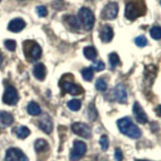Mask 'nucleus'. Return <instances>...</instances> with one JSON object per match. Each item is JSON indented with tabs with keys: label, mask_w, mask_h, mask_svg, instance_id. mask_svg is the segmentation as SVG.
Masks as SVG:
<instances>
[{
	"label": "nucleus",
	"mask_w": 161,
	"mask_h": 161,
	"mask_svg": "<svg viewBox=\"0 0 161 161\" xmlns=\"http://www.w3.org/2000/svg\"><path fill=\"white\" fill-rule=\"evenodd\" d=\"M146 13V5L143 0H130L125 7V17L135 20Z\"/></svg>",
	"instance_id": "f257e3e1"
},
{
	"label": "nucleus",
	"mask_w": 161,
	"mask_h": 161,
	"mask_svg": "<svg viewBox=\"0 0 161 161\" xmlns=\"http://www.w3.org/2000/svg\"><path fill=\"white\" fill-rule=\"evenodd\" d=\"M117 125H118L120 132L126 136H128L130 138L137 139L141 136L140 129L132 122V120L129 117H124L122 119L118 120Z\"/></svg>",
	"instance_id": "f03ea898"
},
{
	"label": "nucleus",
	"mask_w": 161,
	"mask_h": 161,
	"mask_svg": "<svg viewBox=\"0 0 161 161\" xmlns=\"http://www.w3.org/2000/svg\"><path fill=\"white\" fill-rule=\"evenodd\" d=\"M23 50L25 58L29 62L38 60L42 53V49L40 47V45L34 40H25L23 42Z\"/></svg>",
	"instance_id": "7ed1b4c3"
},
{
	"label": "nucleus",
	"mask_w": 161,
	"mask_h": 161,
	"mask_svg": "<svg viewBox=\"0 0 161 161\" xmlns=\"http://www.w3.org/2000/svg\"><path fill=\"white\" fill-rule=\"evenodd\" d=\"M79 16V21L82 24V26L86 29V30H91L94 26L95 23V17L94 14L91 10L87 7H83L79 10L78 13Z\"/></svg>",
	"instance_id": "20e7f679"
},
{
	"label": "nucleus",
	"mask_w": 161,
	"mask_h": 161,
	"mask_svg": "<svg viewBox=\"0 0 161 161\" xmlns=\"http://www.w3.org/2000/svg\"><path fill=\"white\" fill-rule=\"evenodd\" d=\"M86 151H87V145H86L83 141H80V140L74 141L73 149L70 151V154H69V160L79 161L85 155Z\"/></svg>",
	"instance_id": "39448f33"
},
{
	"label": "nucleus",
	"mask_w": 161,
	"mask_h": 161,
	"mask_svg": "<svg viewBox=\"0 0 161 161\" xmlns=\"http://www.w3.org/2000/svg\"><path fill=\"white\" fill-rule=\"evenodd\" d=\"M59 85L64 92L69 93L73 96H78V95H80L84 93V89L80 87V85L73 83L72 80H64V79H62Z\"/></svg>",
	"instance_id": "423d86ee"
},
{
	"label": "nucleus",
	"mask_w": 161,
	"mask_h": 161,
	"mask_svg": "<svg viewBox=\"0 0 161 161\" xmlns=\"http://www.w3.org/2000/svg\"><path fill=\"white\" fill-rule=\"evenodd\" d=\"M2 101L4 104L13 106L18 102V93L17 90L12 86H7L6 89L4 91Z\"/></svg>",
	"instance_id": "0eeeda50"
},
{
	"label": "nucleus",
	"mask_w": 161,
	"mask_h": 161,
	"mask_svg": "<svg viewBox=\"0 0 161 161\" xmlns=\"http://www.w3.org/2000/svg\"><path fill=\"white\" fill-rule=\"evenodd\" d=\"M118 4L116 2H110L108 3L104 9L102 10V13H101V17L105 20H109V19H115L116 16L118 14Z\"/></svg>",
	"instance_id": "6e6552de"
},
{
	"label": "nucleus",
	"mask_w": 161,
	"mask_h": 161,
	"mask_svg": "<svg viewBox=\"0 0 161 161\" xmlns=\"http://www.w3.org/2000/svg\"><path fill=\"white\" fill-rule=\"evenodd\" d=\"M72 130L75 134L86 139L91 138V135H92V130L90 126L85 123H74L72 125Z\"/></svg>",
	"instance_id": "1a4fd4ad"
},
{
	"label": "nucleus",
	"mask_w": 161,
	"mask_h": 161,
	"mask_svg": "<svg viewBox=\"0 0 161 161\" xmlns=\"http://www.w3.org/2000/svg\"><path fill=\"white\" fill-rule=\"evenodd\" d=\"M5 161H28L26 155L17 148H9L6 151Z\"/></svg>",
	"instance_id": "9d476101"
},
{
	"label": "nucleus",
	"mask_w": 161,
	"mask_h": 161,
	"mask_svg": "<svg viewBox=\"0 0 161 161\" xmlns=\"http://www.w3.org/2000/svg\"><path fill=\"white\" fill-rule=\"evenodd\" d=\"M133 114L135 116V119L137 120V122L140 124H146L148 122L147 115L144 112L143 108L141 107L138 102L134 103L133 105Z\"/></svg>",
	"instance_id": "9b49d317"
},
{
	"label": "nucleus",
	"mask_w": 161,
	"mask_h": 161,
	"mask_svg": "<svg viewBox=\"0 0 161 161\" xmlns=\"http://www.w3.org/2000/svg\"><path fill=\"white\" fill-rule=\"evenodd\" d=\"M113 95H114V99L117 102L121 104H125L127 102V92H126V89L122 84L116 86L113 91Z\"/></svg>",
	"instance_id": "f8f14e48"
},
{
	"label": "nucleus",
	"mask_w": 161,
	"mask_h": 161,
	"mask_svg": "<svg viewBox=\"0 0 161 161\" xmlns=\"http://www.w3.org/2000/svg\"><path fill=\"white\" fill-rule=\"evenodd\" d=\"M38 127L47 134H50L53 132V124L52 119H50V117L47 114L43 115L42 118L38 120Z\"/></svg>",
	"instance_id": "ddd939ff"
},
{
	"label": "nucleus",
	"mask_w": 161,
	"mask_h": 161,
	"mask_svg": "<svg viewBox=\"0 0 161 161\" xmlns=\"http://www.w3.org/2000/svg\"><path fill=\"white\" fill-rule=\"evenodd\" d=\"M99 34H100L101 40H102L103 42L107 43V42H110L111 40L113 39L114 31H113V29L110 25H104V26H102V28L100 29Z\"/></svg>",
	"instance_id": "4468645a"
},
{
	"label": "nucleus",
	"mask_w": 161,
	"mask_h": 161,
	"mask_svg": "<svg viewBox=\"0 0 161 161\" xmlns=\"http://www.w3.org/2000/svg\"><path fill=\"white\" fill-rule=\"evenodd\" d=\"M25 26H26V23H25L23 19L15 18L9 22L8 30H10V31H12V32H19V31H21L22 29H24Z\"/></svg>",
	"instance_id": "2eb2a0df"
},
{
	"label": "nucleus",
	"mask_w": 161,
	"mask_h": 161,
	"mask_svg": "<svg viewBox=\"0 0 161 161\" xmlns=\"http://www.w3.org/2000/svg\"><path fill=\"white\" fill-rule=\"evenodd\" d=\"M33 75L38 80H43L45 77H47V69H45L44 64H37L36 65H34Z\"/></svg>",
	"instance_id": "dca6fc26"
},
{
	"label": "nucleus",
	"mask_w": 161,
	"mask_h": 161,
	"mask_svg": "<svg viewBox=\"0 0 161 161\" xmlns=\"http://www.w3.org/2000/svg\"><path fill=\"white\" fill-rule=\"evenodd\" d=\"M14 122L13 116L8 112H0V123L4 126H10Z\"/></svg>",
	"instance_id": "f3484780"
},
{
	"label": "nucleus",
	"mask_w": 161,
	"mask_h": 161,
	"mask_svg": "<svg viewBox=\"0 0 161 161\" xmlns=\"http://www.w3.org/2000/svg\"><path fill=\"white\" fill-rule=\"evenodd\" d=\"M27 112L28 114L32 116H38L42 114V109H40L39 105L35 102H30L27 106Z\"/></svg>",
	"instance_id": "a211bd4d"
},
{
	"label": "nucleus",
	"mask_w": 161,
	"mask_h": 161,
	"mask_svg": "<svg viewBox=\"0 0 161 161\" xmlns=\"http://www.w3.org/2000/svg\"><path fill=\"white\" fill-rule=\"evenodd\" d=\"M84 55L88 59L94 60L96 58H97L98 53H97V50H96V48L94 47H86L84 48Z\"/></svg>",
	"instance_id": "6ab92c4d"
},
{
	"label": "nucleus",
	"mask_w": 161,
	"mask_h": 161,
	"mask_svg": "<svg viewBox=\"0 0 161 161\" xmlns=\"http://www.w3.org/2000/svg\"><path fill=\"white\" fill-rule=\"evenodd\" d=\"M48 148V144L43 139H37L34 143V149L36 152H42V151L47 150Z\"/></svg>",
	"instance_id": "aec40b11"
},
{
	"label": "nucleus",
	"mask_w": 161,
	"mask_h": 161,
	"mask_svg": "<svg viewBox=\"0 0 161 161\" xmlns=\"http://www.w3.org/2000/svg\"><path fill=\"white\" fill-rule=\"evenodd\" d=\"M30 134V130L25 126H19L16 129V136L20 139H25Z\"/></svg>",
	"instance_id": "412c9836"
},
{
	"label": "nucleus",
	"mask_w": 161,
	"mask_h": 161,
	"mask_svg": "<svg viewBox=\"0 0 161 161\" xmlns=\"http://www.w3.org/2000/svg\"><path fill=\"white\" fill-rule=\"evenodd\" d=\"M64 18H65V21L68 22V24L73 29H75V30L80 29V22H79L78 18H75V16H72V15H69V16H65Z\"/></svg>",
	"instance_id": "4be33fe9"
},
{
	"label": "nucleus",
	"mask_w": 161,
	"mask_h": 161,
	"mask_svg": "<svg viewBox=\"0 0 161 161\" xmlns=\"http://www.w3.org/2000/svg\"><path fill=\"white\" fill-rule=\"evenodd\" d=\"M82 75L85 80L87 82H91L93 80L94 77V72H93V69L92 68H85L82 69Z\"/></svg>",
	"instance_id": "5701e85b"
},
{
	"label": "nucleus",
	"mask_w": 161,
	"mask_h": 161,
	"mask_svg": "<svg viewBox=\"0 0 161 161\" xmlns=\"http://www.w3.org/2000/svg\"><path fill=\"white\" fill-rule=\"evenodd\" d=\"M109 63L111 68L114 69L116 65H118L120 64V58H119V55L116 53H112L109 54Z\"/></svg>",
	"instance_id": "b1692460"
},
{
	"label": "nucleus",
	"mask_w": 161,
	"mask_h": 161,
	"mask_svg": "<svg viewBox=\"0 0 161 161\" xmlns=\"http://www.w3.org/2000/svg\"><path fill=\"white\" fill-rule=\"evenodd\" d=\"M150 35L154 39H161V26H158V25L153 26L150 29Z\"/></svg>",
	"instance_id": "393cba45"
},
{
	"label": "nucleus",
	"mask_w": 161,
	"mask_h": 161,
	"mask_svg": "<svg viewBox=\"0 0 161 161\" xmlns=\"http://www.w3.org/2000/svg\"><path fill=\"white\" fill-rule=\"evenodd\" d=\"M88 116H89V119L91 121H95L98 117V112L96 110V107L94 104H91L89 106V109H88Z\"/></svg>",
	"instance_id": "a878e982"
},
{
	"label": "nucleus",
	"mask_w": 161,
	"mask_h": 161,
	"mask_svg": "<svg viewBox=\"0 0 161 161\" xmlns=\"http://www.w3.org/2000/svg\"><path fill=\"white\" fill-rule=\"evenodd\" d=\"M68 107L72 111H79L82 107V103L80 100H70L68 103Z\"/></svg>",
	"instance_id": "bb28decb"
},
{
	"label": "nucleus",
	"mask_w": 161,
	"mask_h": 161,
	"mask_svg": "<svg viewBox=\"0 0 161 161\" xmlns=\"http://www.w3.org/2000/svg\"><path fill=\"white\" fill-rule=\"evenodd\" d=\"M96 89L100 92H105L107 90V83L103 79H98L97 82H96Z\"/></svg>",
	"instance_id": "cd10ccee"
},
{
	"label": "nucleus",
	"mask_w": 161,
	"mask_h": 161,
	"mask_svg": "<svg viewBox=\"0 0 161 161\" xmlns=\"http://www.w3.org/2000/svg\"><path fill=\"white\" fill-rule=\"evenodd\" d=\"M4 45L10 52H14L15 48H16V42L13 39H6L4 42Z\"/></svg>",
	"instance_id": "c85d7f7f"
},
{
	"label": "nucleus",
	"mask_w": 161,
	"mask_h": 161,
	"mask_svg": "<svg viewBox=\"0 0 161 161\" xmlns=\"http://www.w3.org/2000/svg\"><path fill=\"white\" fill-rule=\"evenodd\" d=\"M135 43L139 47H144L145 45L147 44V39H146L144 35H140V36L135 38Z\"/></svg>",
	"instance_id": "c756f323"
},
{
	"label": "nucleus",
	"mask_w": 161,
	"mask_h": 161,
	"mask_svg": "<svg viewBox=\"0 0 161 161\" xmlns=\"http://www.w3.org/2000/svg\"><path fill=\"white\" fill-rule=\"evenodd\" d=\"M100 145H101V147H102V149L104 151H106L108 149V147H109V138L106 135H103L102 137L100 138Z\"/></svg>",
	"instance_id": "7c9ffc66"
},
{
	"label": "nucleus",
	"mask_w": 161,
	"mask_h": 161,
	"mask_svg": "<svg viewBox=\"0 0 161 161\" xmlns=\"http://www.w3.org/2000/svg\"><path fill=\"white\" fill-rule=\"evenodd\" d=\"M91 68L95 70H97V72H101V70L105 69V64L102 62V60H98V62H95L92 65H91Z\"/></svg>",
	"instance_id": "2f4dec72"
},
{
	"label": "nucleus",
	"mask_w": 161,
	"mask_h": 161,
	"mask_svg": "<svg viewBox=\"0 0 161 161\" xmlns=\"http://www.w3.org/2000/svg\"><path fill=\"white\" fill-rule=\"evenodd\" d=\"M36 12L39 17H45L47 15V9L45 6H42V5H39V6L36 7Z\"/></svg>",
	"instance_id": "473e14b6"
},
{
	"label": "nucleus",
	"mask_w": 161,
	"mask_h": 161,
	"mask_svg": "<svg viewBox=\"0 0 161 161\" xmlns=\"http://www.w3.org/2000/svg\"><path fill=\"white\" fill-rule=\"evenodd\" d=\"M53 7L55 8L57 10H62L64 7V3L63 0H55L53 3Z\"/></svg>",
	"instance_id": "72a5a7b5"
},
{
	"label": "nucleus",
	"mask_w": 161,
	"mask_h": 161,
	"mask_svg": "<svg viewBox=\"0 0 161 161\" xmlns=\"http://www.w3.org/2000/svg\"><path fill=\"white\" fill-rule=\"evenodd\" d=\"M123 152L122 150H121L120 148H116L115 149V159L116 161H122L123 160Z\"/></svg>",
	"instance_id": "f704fd0d"
},
{
	"label": "nucleus",
	"mask_w": 161,
	"mask_h": 161,
	"mask_svg": "<svg viewBox=\"0 0 161 161\" xmlns=\"http://www.w3.org/2000/svg\"><path fill=\"white\" fill-rule=\"evenodd\" d=\"M155 112H156V114L159 116V117H161V105H159L158 107H156Z\"/></svg>",
	"instance_id": "c9c22d12"
},
{
	"label": "nucleus",
	"mask_w": 161,
	"mask_h": 161,
	"mask_svg": "<svg viewBox=\"0 0 161 161\" xmlns=\"http://www.w3.org/2000/svg\"><path fill=\"white\" fill-rule=\"evenodd\" d=\"M1 64H2V55L0 54V65H1Z\"/></svg>",
	"instance_id": "e433bc0d"
},
{
	"label": "nucleus",
	"mask_w": 161,
	"mask_h": 161,
	"mask_svg": "<svg viewBox=\"0 0 161 161\" xmlns=\"http://www.w3.org/2000/svg\"><path fill=\"white\" fill-rule=\"evenodd\" d=\"M135 161H149V160H139V159H137V160H135Z\"/></svg>",
	"instance_id": "4c0bfd02"
},
{
	"label": "nucleus",
	"mask_w": 161,
	"mask_h": 161,
	"mask_svg": "<svg viewBox=\"0 0 161 161\" xmlns=\"http://www.w3.org/2000/svg\"><path fill=\"white\" fill-rule=\"evenodd\" d=\"M160 3H161V0H160Z\"/></svg>",
	"instance_id": "58836bf2"
},
{
	"label": "nucleus",
	"mask_w": 161,
	"mask_h": 161,
	"mask_svg": "<svg viewBox=\"0 0 161 161\" xmlns=\"http://www.w3.org/2000/svg\"><path fill=\"white\" fill-rule=\"evenodd\" d=\"M20 1H22V0H20Z\"/></svg>",
	"instance_id": "ea45409f"
},
{
	"label": "nucleus",
	"mask_w": 161,
	"mask_h": 161,
	"mask_svg": "<svg viewBox=\"0 0 161 161\" xmlns=\"http://www.w3.org/2000/svg\"><path fill=\"white\" fill-rule=\"evenodd\" d=\"M0 1H1V0H0Z\"/></svg>",
	"instance_id": "a19ab883"
}]
</instances>
